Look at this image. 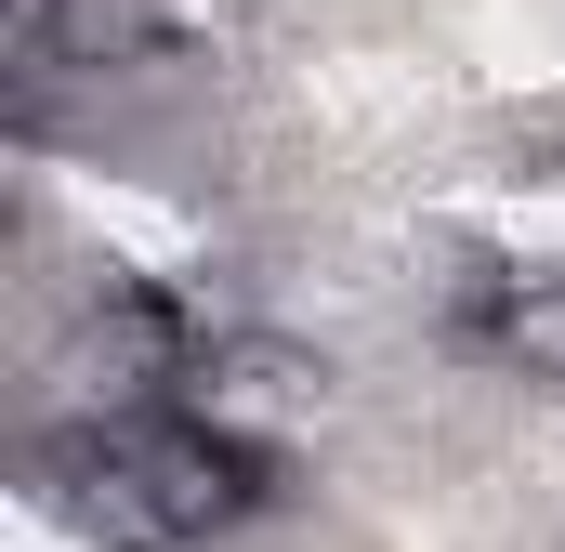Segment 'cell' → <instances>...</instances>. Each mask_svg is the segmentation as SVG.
Masks as SVG:
<instances>
[{
  "label": "cell",
  "instance_id": "6da1fadb",
  "mask_svg": "<svg viewBox=\"0 0 565 552\" xmlns=\"http://www.w3.org/2000/svg\"><path fill=\"white\" fill-rule=\"evenodd\" d=\"M40 474H53V500L106 552H198V540H224V527H250L277 500V447L198 421L184 395H158V408H79L40 447Z\"/></svg>",
  "mask_w": 565,
  "mask_h": 552
},
{
  "label": "cell",
  "instance_id": "7a4b0ae2",
  "mask_svg": "<svg viewBox=\"0 0 565 552\" xmlns=\"http://www.w3.org/2000/svg\"><path fill=\"white\" fill-rule=\"evenodd\" d=\"M184 408L224 421V434H250V447H289L302 421L329 408V355H302L277 329H211V355L184 369Z\"/></svg>",
  "mask_w": 565,
  "mask_h": 552
},
{
  "label": "cell",
  "instance_id": "3957f363",
  "mask_svg": "<svg viewBox=\"0 0 565 552\" xmlns=\"http://www.w3.org/2000/svg\"><path fill=\"white\" fill-rule=\"evenodd\" d=\"M460 342L500 355V369H526V382H565V264H526V276L487 264L460 289Z\"/></svg>",
  "mask_w": 565,
  "mask_h": 552
},
{
  "label": "cell",
  "instance_id": "277c9868",
  "mask_svg": "<svg viewBox=\"0 0 565 552\" xmlns=\"http://www.w3.org/2000/svg\"><path fill=\"white\" fill-rule=\"evenodd\" d=\"M158 53H171L158 0H53V26H40L26 66H79V79H106V66H158Z\"/></svg>",
  "mask_w": 565,
  "mask_h": 552
}]
</instances>
